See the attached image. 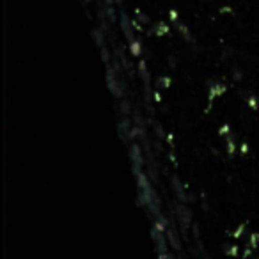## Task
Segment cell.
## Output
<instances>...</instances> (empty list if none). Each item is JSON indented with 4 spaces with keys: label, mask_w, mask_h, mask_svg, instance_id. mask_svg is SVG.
Instances as JSON below:
<instances>
[{
    "label": "cell",
    "mask_w": 259,
    "mask_h": 259,
    "mask_svg": "<svg viewBox=\"0 0 259 259\" xmlns=\"http://www.w3.org/2000/svg\"><path fill=\"white\" fill-rule=\"evenodd\" d=\"M204 2H208V0H204Z\"/></svg>",
    "instance_id": "obj_1"
}]
</instances>
